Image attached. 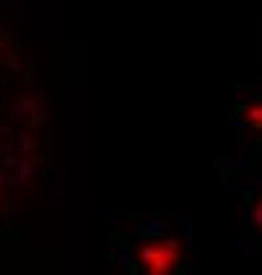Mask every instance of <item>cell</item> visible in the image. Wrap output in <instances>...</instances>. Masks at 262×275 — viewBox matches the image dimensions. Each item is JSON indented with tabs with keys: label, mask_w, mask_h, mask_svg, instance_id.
<instances>
[{
	"label": "cell",
	"mask_w": 262,
	"mask_h": 275,
	"mask_svg": "<svg viewBox=\"0 0 262 275\" xmlns=\"http://www.w3.org/2000/svg\"><path fill=\"white\" fill-rule=\"evenodd\" d=\"M170 233V222L162 214H146L138 222H133V228L127 230V238H159Z\"/></svg>",
	"instance_id": "6da1fadb"
},
{
	"label": "cell",
	"mask_w": 262,
	"mask_h": 275,
	"mask_svg": "<svg viewBox=\"0 0 262 275\" xmlns=\"http://www.w3.org/2000/svg\"><path fill=\"white\" fill-rule=\"evenodd\" d=\"M233 194H236L238 201H244L246 206H251V201H257V190L251 186L249 178H236L233 180Z\"/></svg>",
	"instance_id": "7a4b0ae2"
},
{
	"label": "cell",
	"mask_w": 262,
	"mask_h": 275,
	"mask_svg": "<svg viewBox=\"0 0 262 275\" xmlns=\"http://www.w3.org/2000/svg\"><path fill=\"white\" fill-rule=\"evenodd\" d=\"M177 262V252L175 249H167V246H164V249H156V256H154V268L156 270H167V268H172V264Z\"/></svg>",
	"instance_id": "3957f363"
},
{
	"label": "cell",
	"mask_w": 262,
	"mask_h": 275,
	"mask_svg": "<svg viewBox=\"0 0 262 275\" xmlns=\"http://www.w3.org/2000/svg\"><path fill=\"white\" fill-rule=\"evenodd\" d=\"M214 172H217V178H220V182L222 186H230V180H233V167H230V159L228 156H220L217 162H214Z\"/></svg>",
	"instance_id": "277c9868"
},
{
	"label": "cell",
	"mask_w": 262,
	"mask_h": 275,
	"mask_svg": "<svg viewBox=\"0 0 262 275\" xmlns=\"http://www.w3.org/2000/svg\"><path fill=\"white\" fill-rule=\"evenodd\" d=\"M183 238H185V246L193 249V244H196V214L193 212H188L183 220Z\"/></svg>",
	"instance_id": "5b68a950"
},
{
	"label": "cell",
	"mask_w": 262,
	"mask_h": 275,
	"mask_svg": "<svg viewBox=\"0 0 262 275\" xmlns=\"http://www.w3.org/2000/svg\"><path fill=\"white\" fill-rule=\"evenodd\" d=\"M230 167L238 175V172H246V170L254 167V159H251L249 154H238V156H230Z\"/></svg>",
	"instance_id": "8992f818"
},
{
	"label": "cell",
	"mask_w": 262,
	"mask_h": 275,
	"mask_svg": "<svg viewBox=\"0 0 262 275\" xmlns=\"http://www.w3.org/2000/svg\"><path fill=\"white\" fill-rule=\"evenodd\" d=\"M228 124H230L233 130H236V132H244L246 127H249V116H246V114H241V112H238V106H236V108H233V112H230V119H228Z\"/></svg>",
	"instance_id": "52a82bcc"
},
{
	"label": "cell",
	"mask_w": 262,
	"mask_h": 275,
	"mask_svg": "<svg viewBox=\"0 0 262 275\" xmlns=\"http://www.w3.org/2000/svg\"><path fill=\"white\" fill-rule=\"evenodd\" d=\"M114 260L119 262V268H122L127 275H138V270H135V262H133V256H130L127 252H117V254H114Z\"/></svg>",
	"instance_id": "ba28073f"
},
{
	"label": "cell",
	"mask_w": 262,
	"mask_h": 275,
	"mask_svg": "<svg viewBox=\"0 0 262 275\" xmlns=\"http://www.w3.org/2000/svg\"><path fill=\"white\" fill-rule=\"evenodd\" d=\"M251 236H241L236 244H233V252H236L238 256H246V254H251Z\"/></svg>",
	"instance_id": "9c48e42d"
},
{
	"label": "cell",
	"mask_w": 262,
	"mask_h": 275,
	"mask_svg": "<svg viewBox=\"0 0 262 275\" xmlns=\"http://www.w3.org/2000/svg\"><path fill=\"white\" fill-rule=\"evenodd\" d=\"M251 222L257 228H262V198H257L254 204H251Z\"/></svg>",
	"instance_id": "30bf717a"
},
{
	"label": "cell",
	"mask_w": 262,
	"mask_h": 275,
	"mask_svg": "<svg viewBox=\"0 0 262 275\" xmlns=\"http://www.w3.org/2000/svg\"><path fill=\"white\" fill-rule=\"evenodd\" d=\"M19 148H22L24 154L32 151V148H35V140H32V138L27 135V132H22V135H19Z\"/></svg>",
	"instance_id": "8fae6325"
},
{
	"label": "cell",
	"mask_w": 262,
	"mask_h": 275,
	"mask_svg": "<svg viewBox=\"0 0 262 275\" xmlns=\"http://www.w3.org/2000/svg\"><path fill=\"white\" fill-rule=\"evenodd\" d=\"M246 116H249V122H262V104H254V106H249Z\"/></svg>",
	"instance_id": "7c38bea8"
},
{
	"label": "cell",
	"mask_w": 262,
	"mask_h": 275,
	"mask_svg": "<svg viewBox=\"0 0 262 275\" xmlns=\"http://www.w3.org/2000/svg\"><path fill=\"white\" fill-rule=\"evenodd\" d=\"M154 256H156V249H151V246H146V249L140 252V260H143L146 264H151V262H154Z\"/></svg>",
	"instance_id": "4fadbf2b"
},
{
	"label": "cell",
	"mask_w": 262,
	"mask_h": 275,
	"mask_svg": "<svg viewBox=\"0 0 262 275\" xmlns=\"http://www.w3.org/2000/svg\"><path fill=\"white\" fill-rule=\"evenodd\" d=\"M233 100H236V106H244V104H249V100H254V98H251V93H244V90H238Z\"/></svg>",
	"instance_id": "5bb4252c"
},
{
	"label": "cell",
	"mask_w": 262,
	"mask_h": 275,
	"mask_svg": "<svg viewBox=\"0 0 262 275\" xmlns=\"http://www.w3.org/2000/svg\"><path fill=\"white\" fill-rule=\"evenodd\" d=\"M251 186H254V190H257V194H259V190H262V170H257V172H251Z\"/></svg>",
	"instance_id": "9a60e30c"
},
{
	"label": "cell",
	"mask_w": 262,
	"mask_h": 275,
	"mask_svg": "<svg viewBox=\"0 0 262 275\" xmlns=\"http://www.w3.org/2000/svg\"><path fill=\"white\" fill-rule=\"evenodd\" d=\"M106 220H109V225L114 228V225H117V220H119V212H114V209H109V212H106Z\"/></svg>",
	"instance_id": "2e32d148"
},
{
	"label": "cell",
	"mask_w": 262,
	"mask_h": 275,
	"mask_svg": "<svg viewBox=\"0 0 262 275\" xmlns=\"http://www.w3.org/2000/svg\"><path fill=\"white\" fill-rule=\"evenodd\" d=\"M249 93H251V98H254V100H262V88H251Z\"/></svg>",
	"instance_id": "e0dca14e"
},
{
	"label": "cell",
	"mask_w": 262,
	"mask_h": 275,
	"mask_svg": "<svg viewBox=\"0 0 262 275\" xmlns=\"http://www.w3.org/2000/svg\"><path fill=\"white\" fill-rule=\"evenodd\" d=\"M14 164H16V156H6V162H3V167L8 170V167H14Z\"/></svg>",
	"instance_id": "ac0fdd59"
},
{
	"label": "cell",
	"mask_w": 262,
	"mask_h": 275,
	"mask_svg": "<svg viewBox=\"0 0 262 275\" xmlns=\"http://www.w3.org/2000/svg\"><path fill=\"white\" fill-rule=\"evenodd\" d=\"M236 222H246V212H238L236 214Z\"/></svg>",
	"instance_id": "d6986e66"
},
{
	"label": "cell",
	"mask_w": 262,
	"mask_h": 275,
	"mask_svg": "<svg viewBox=\"0 0 262 275\" xmlns=\"http://www.w3.org/2000/svg\"><path fill=\"white\" fill-rule=\"evenodd\" d=\"M257 244H262V228H259V233H257Z\"/></svg>",
	"instance_id": "ffe728a7"
},
{
	"label": "cell",
	"mask_w": 262,
	"mask_h": 275,
	"mask_svg": "<svg viewBox=\"0 0 262 275\" xmlns=\"http://www.w3.org/2000/svg\"><path fill=\"white\" fill-rule=\"evenodd\" d=\"M151 275H164V272H162V270H156V272H151Z\"/></svg>",
	"instance_id": "44dd1931"
},
{
	"label": "cell",
	"mask_w": 262,
	"mask_h": 275,
	"mask_svg": "<svg viewBox=\"0 0 262 275\" xmlns=\"http://www.w3.org/2000/svg\"><path fill=\"white\" fill-rule=\"evenodd\" d=\"M0 201H3V190H0Z\"/></svg>",
	"instance_id": "7402d4cb"
}]
</instances>
